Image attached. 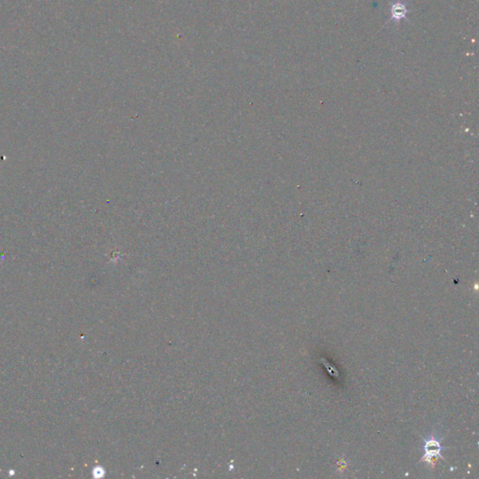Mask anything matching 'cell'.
Segmentation results:
<instances>
[{
	"label": "cell",
	"mask_w": 479,
	"mask_h": 479,
	"mask_svg": "<svg viewBox=\"0 0 479 479\" xmlns=\"http://www.w3.org/2000/svg\"><path fill=\"white\" fill-rule=\"evenodd\" d=\"M442 449L443 447L439 440H437L435 437L432 436L431 438H429L425 441V446H424L425 454L420 461L429 463L434 466L437 459H443L441 455Z\"/></svg>",
	"instance_id": "6da1fadb"
},
{
	"label": "cell",
	"mask_w": 479,
	"mask_h": 479,
	"mask_svg": "<svg viewBox=\"0 0 479 479\" xmlns=\"http://www.w3.org/2000/svg\"><path fill=\"white\" fill-rule=\"evenodd\" d=\"M391 12V20L395 21H400L401 19L405 18V15L407 14L408 9L406 7V5L404 3H395L390 9Z\"/></svg>",
	"instance_id": "7a4b0ae2"
}]
</instances>
